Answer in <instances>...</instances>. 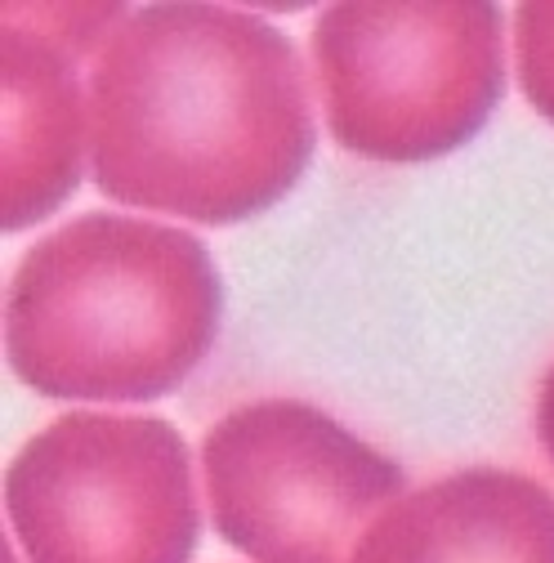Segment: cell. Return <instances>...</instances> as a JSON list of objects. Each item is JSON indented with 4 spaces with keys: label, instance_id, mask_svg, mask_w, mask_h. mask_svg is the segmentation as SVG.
Here are the masks:
<instances>
[{
    "label": "cell",
    "instance_id": "7",
    "mask_svg": "<svg viewBox=\"0 0 554 563\" xmlns=\"http://www.w3.org/2000/svg\"><path fill=\"white\" fill-rule=\"evenodd\" d=\"M0 197L5 233H23L77 192L90 162V86L81 58L0 10Z\"/></svg>",
    "mask_w": 554,
    "mask_h": 563
},
{
    "label": "cell",
    "instance_id": "1",
    "mask_svg": "<svg viewBox=\"0 0 554 563\" xmlns=\"http://www.w3.org/2000/svg\"><path fill=\"white\" fill-rule=\"evenodd\" d=\"M86 86L90 170L121 206L224 229L277 206L313 162L304 58L251 10H134Z\"/></svg>",
    "mask_w": 554,
    "mask_h": 563
},
{
    "label": "cell",
    "instance_id": "4",
    "mask_svg": "<svg viewBox=\"0 0 554 563\" xmlns=\"http://www.w3.org/2000/svg\"><path fill=\"white\" fill-rule=\"evenodd\" d=\"M27 563H188L201 537L192 461L162 416L67 411L5 470Z\"/></svg>",
    "mask_w": 554,
    "mask_h": 563
},
{
    "label": "cell",
    "instance_id": "6",
    "mask_svg": "<svg viewBox=\"0 0 554 563\" xmlns=\"http://www.w3.org/2000/svg\"><path fill=\"white\" fill-rule=\"evenodd\" d=\"M350 563H554V492L501 465L443 474L385 506Z\"/></svg>",
    "mask_w": 554,
    "mask_h": 563
},
{
    "label": "cell",
    "instance_id": "9",
    "mask_svg": "<svg viewBox=\"0 0 554 563\" xmlns=\"http://www.w3.org/2000/svg\"><path fill=\"white\" fill-rule=\"evenodd\" d=\"M536 439H541V448L554 465V363L545 367L541 389H536Z\"/></svg>",
    "mask_w": 554,
    "mask_h": 563
},
{
    "label": "cell",
    "instance_id": "3",
    "mask_svg": "<svg viewBox=\"0 0 554 563\" xmlns=\"http://www.w3.org/2000/svg\"><path fill=\"white\" fill-rule=\"evenodd\" d=\"M331 139L363 162H434L488 125L506 95L492 0H340L313 19Z\"/></svg>",
    "mask_w": 554,
    "mask_h": 563
},
{
    "label": "cell",
    "instance_id": "8",
    "mask_svg": "<svg viewBox=\"0 0 554 563\" xmlns=\"http://www.w3.org/2000/svg\"><path fill=\"white\" fill-rule=\"evenodd\" d=\"M514 73L536 117L554 125V0H528L514 10Z\"/></svg>",
    "mask_w": 554,
    "mask_h": 563
},
{
    "label": "cell",
    "instance_id": "2",
    "mask_svg": "<svg viewBox=\"0 0 554 563\" xmlns=\"http://www.w3.org/2000/svg\"><path fill=\"white\" fill-rule=\"evenodd\" d=\"M224 282L201 238L90 210L23 251L5 296L10 372L58 402H153L215 349Z\"/></svg>",
    "mask_w": 554,
    "mask_h": 563
},
{
    "label": "cell",
    "instance_id": "5",
    "mask_svg": "<svg viewBox=\"0 0 554 563\" xmlns=\"http://www.w3.org/2000/svg\"><path fill=\"white\" fill-rule=\"evenodd\" d=\"M215 532L255 563H350L407 474L300 398H255L201 439Z\"/></svg>",
    "mask_w": 554,
    "mask_h": 563
}]
</instances>
